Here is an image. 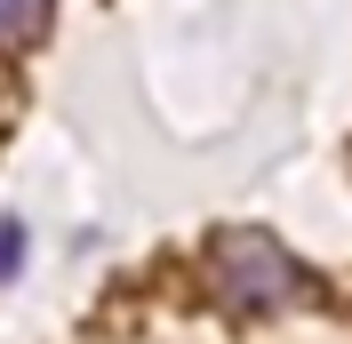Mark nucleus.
<instances>
[{"instance_id":"obj_3","label":"nucleus","mask_w":352,"mask_h":344,"mask_svg":"<svg viewBox=\"0 0 352 344\" xmlns=\"http://www.w3.org/2000/svg\"><path fill=\"white\" fill-rule=\"evenodd\" d=\"M16 272H24V224L0 216V280H16Z\"/></svg>"},{"instance_id":"obj_1","label":"nucleus","mask_w":352,"mask_h":344,"mask_svg":"<svg viewBox=\"0 0 352 344\" xmlns=\"http://www.w3.org/2000/svg\"><path fill=\"white\" fill-rule=\"evenodd\" d=\"M208 288H217L224 312H241V321H272V312H288V304L305 297V264L288 257L272 233L232 224V233H217V248H208Z\"/></svg>"},{"instance_id":"obj_2","label":"nucleus","mask_w":352,"mask_h":344,"mask_svg":"<svg viewBox=\"0 0 352 344\" xmlns=\"http://www.w3.org/2000/svg\"><path fill=\"white\" fill-rule=\"evenodd\" d=\"M48 8L56 0H0V48H32L48 32Z\"/></svg>"}]
</instances>
